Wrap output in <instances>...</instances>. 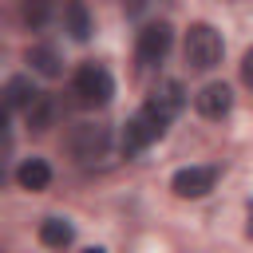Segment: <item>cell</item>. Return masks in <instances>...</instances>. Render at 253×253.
<instances>
[{
  "label": "cell",
  "instance_id": "obj_9",
  "mask_svg": "<svg viewBox=\"0 0 253 253\" xmlns=\"http://www.w3.org/2000/svg\"><path fill=\"white\" fill-rule=\"evenodd\" d=\"M36 103H40V91H36V83L28 75H12L4 83V107L8 111H32Z\"/></svg>",
  "mask_w": 253,
  "mask_h": 253
},
{
  "label": "cell",
  "instance_id": "obj_17",
  "mask_svg": "<svg viewBox=\"0 0 253 253\" xmlns=\"http://www.w3.org/2000/svg\"><path fill=\"white\" fill-rule=\"evenodd\" d=\"M245 233L253 237V202H249V221H245Z\"/></svg>",
  "mask_w": 253,
  "mask_h": 253
},
{
  "label": "cell",
  "instance_id": "obj_6",
  "mask_svg": "<svg viewBox=\"0 0 253 253\" xmlns=\"http://www.w3.org/2000/svg\"><path fill=\"white\" fill-rule=\"evenodd\" d=\"M166 134V126H158L146 111H138V115H130L126 123H123V134H119V146H123V154L126 158H134V154H142L154 138H162Z\"/></svg>",
  "mask_w": 253,
  "mask_h": 253
},
{
  "label": "cell",
  "instance_id": "obj_12",
  "mask_svg": "<svg viewBox=\"0 0 253 253\" xmlns=\"http://www.w3.org/2000/svg\"><path fill=\"white\" fill-rule=\"evenodd\" d=\"M40 241H43L47 249H67V245L75 241V229H71V221H63V217H43V221H40Z\"/></svg>",
  "mask_w": 253,
  "mask_h": 253
},
{
  "label": "cell",
  "instance_id": "obj_8",
  "mask_svg": "<svg viewBox=\"0 0 253 253\" xmlns=\"http://www.w3.org/2000/svg\"><path fill=\"white\" fill-rule=\"evenodd\" d=\"M194 107L202 119H225L229 107H233V91L225 83H206L198 95H194Z\"/></svg>",
  "mask_w": 253,
  "mask_h": 253
},
{
  "label": "cell",
  "instance_id": "obj_5",
  "mask_svg": "<svg viewBox=\"0 0 253 253\" xmlns=\"http://www.w3.org/2000/svg\"><path fill=\"white\" fill-rule=\"evenodd\" d=\"M170 43H174V28H170L166 20H158V24H146V28L138 32L134 55H138L142 67H154V63H162V59L170 55Z\"/></svg>",
  "mask_w": 253,
  "mask_h": 253
},
{
  "label": "cell",
  "instance_id": "obj_11",
  "mask_svg": "<svg viewBox=\"0 0 253 253\" xmlns=\"http://www.w3.org/2000/svg\"><path fill=\"white\" fill-rule=\"evenodd\" d=\"M16 182H20L24 190H47V186H51V166H47L43 158H24V162L16 166Z\"/></svg>",
  "mask_w": 253,
  "mask_h": 253
},
{
  "label": "cell",
  "instance_id": "obj_1",
  "mask_svg": "<svg viewBox=\"0 0 253 253\" xmlns=\"http://www.w3.org/2000/svg\"><path fill=\"white\" fill-rule=\"evenodd\" d=\"M221 51H225V43H221L213 24H190L186 43H182V55H186L190 71H213L221 63Z\"/></svg>",
  "mask_w": 253,
  "mask_h": 253
},
{
  "label": "cell",
  "instance_id": "obj_7",
  "mask_svg": "<svg viewBox=\"0 0 253 253\" xmlns=\"http://www.w3.org/2000/svg\"><path fill=\"white\" fill-rule=\"evenodd\" d=\"M217 182V166H182L174 178H170V190L178 198H206Z\"/></svg>",
  "mask_w": 253,
  "mask_h": 253
},
{
  "label": "cell",
  "instance_id": "obj_4",
  "mask_svg": "<svg viewBox=\"0 0 253 253\" xmlns=\"http://www.w3.org/2000/svg\"><path fill=\"white\" fill-rule=\"evenodd\" d=\"M182 107H186V87H182L178 79H162V83L146 95V103H142V111H146L158 126H170V123L182 115Z\"/></svg>",
  "mask_w": 253,
  "mask_h": 253
},
{
  "label": "cell",
  "instance_id": "obj_14",
  "mask_svg": "<svg viewBox=\"0 0 253 253\" xmlns=\"http://www.w3.org/2000/svg\"><path fill=\"white\" fill-rule=\"evenodd\" d=\"M55 119H59V103H55V95H40V103L28 111V126H32L36 134L51 130V126H55Z\"/></svg>",
  "mask_w": 253,
  "mask_h": 253
},
{
  "label": "cell",
  "instance_id": "obj_16",
  "mask_svg": "<svg viewBox=\"0 0 253 253\" xmlns=\"http://www.w3.org/2000/svg\"><path fill=\"white\" fill-rule=\"evenodd\" d=\"M241 79H245V87H253V47L241 55Z\"/></svg>",
  "mask_w": 253,
  "mask_h": 253
},
{
  "label": "cell",
  "instance_id": "obj_15",
  "mask_svg": "<svg viewBox=\"0 0 253 253\" xmlns=\"http://www.w3.org/2000/svg\"><path fill=\"white\" fill-rule=\"evenodd\" d=\"M47 20V4L40 0V4H24V24H32V28H40Z\"/></svg>",
  "mask_w": 253,
  "mask_h": 253
},
{
  "label": "cell",
  "instance_id": "obj_10",
  "mask_svg": "<svg viewBox=\"0 0 253 253\" xmlns=\"http://www.w3.org/2000/svg\"><path fill=\"white\" fill-rule=\"evenodd\" d=\"M28 63H32V71L43 75V79L63 75V59H59V51H55L51 43H36V47H28Z\"/></svg>",
  "mask_w": 253,
  "mask_h": 253
},
{
  "label": "cell",
  "instance_id": "obj_2",
  "mask_svg": "<svg viewBox=\"0 0 253 253\" xmlns=\"http://www.w3.org/2000/svg\"><path fill=\"white\" fill-rule=\"evenodd\" d=\"M71 95L83 107H107L111 95H115V79L103 63H79L75 75H71Z\"/></svg>",
  "mask_w": 253,
  "mask_h": 253
},
{
  "label": "cell",
  "instance_id": "obj_3",
  "mask_svg": "<svg viewBox=\"0 0 253 253\" xmlns=\"http://www.w3.org/2000/svg\"><path fill=\"white\" fill-rule=\"evenodd\" d=\"M67 150H71V158L79 166H95V162L111 158V126H103V123H79V126H71Z\"/></svg>",
  "mask_w": 253,
  "mask_h": 253
},
{
  "label": "cell",
  "instance_id": "obj_18",
  "mask_svg": "<svg viewBox=\"0 0 253 253\" xmlns=\"http://www.w3.org/2000/svg\"><path fill=\"white\" fill-rule=\"evenodd\" d=\"M83 253H103V249H99V245H91V249H83Z\"/></svg>",
  "mask_w": 253,
  "mask_h": 253
},
{
  "label": "cell",
  "instance_id": "obj_13",
  "mask_svg": "<svg viewBox=\"0 0 253 253\" xmlns=\"http://www.w3.org/2000/svg\"><path fill=\"white\" fill-rule=\"evenodd\" d=\"M63 24H67V32H71V40L75 43H87L91 40V12H87V4H67L63 8Z\"/></svg>",
  "mask_w": 253,
  "mask_h": 253
}]
</instances>
